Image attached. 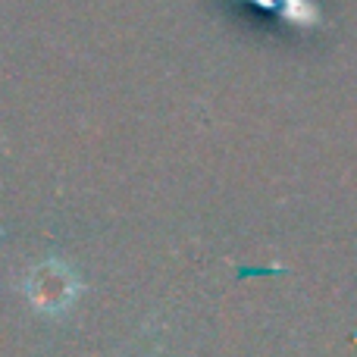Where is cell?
Masks as SVG:
<instances>
[{"label": "cell", "mask_w": 357, "mask_h": 357, "mask_svg": "<svg viewBox=\"0 0 357 357\" xmlns=\"http://www.w3.org/2000/svg\"><path fill=\"white\" fill-rule=\"evenodd\" d=\"M82 285L69 276L63 266H41L29 285V298L44 314H63L79 298Z\"/></svg>", "instance_id": "cell-1"}]
</instances>
